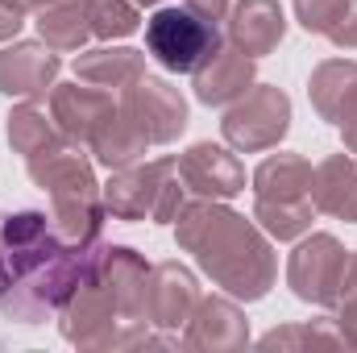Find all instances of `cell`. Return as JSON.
<instances>
[{
	"label": "cell",
	"instance_id": "obj_1",
	"mask_svg": "<svg viewBox=\"0 0 357 353\" xmlns=\"http://www.w3.org/2000/svg\"><path fill=\"white\" fill-rule=\"evenodd\" d=\"M150 262L133 246H91L88 266L59 308V333L79 350H142V345H183L178 337H158L146 320Z\"/></svg>",
	"mask_w": 357,
	"mask_h": 353
},
{
	"label": "cell",
	"instance_id": "obj_2",
	"mask_svg": "<svg viewBox=\"0 0 357 353\" xmlns=\"http://www.w3.org/2000/svg\"><path fill=\"white\" fill-rule=\"evenodd\" d=\"M91 246L63 241L38 208L0 216V316L13 324L54 320L88 266Z\"/></svg>",
	"mask_w": 357,
	"mask_h": 353
},
{
	"label": "cell",
	"instance_id": "obj_3",
	"mask_svg": "<svg viewBox=\"0 0 357 353\" xmlns=\"http://www.w3.org/2000/svg\"><path fill=\"white\" fill-rule=\"evenodd\" d=\"M175 241L183 254L241 303L266 299L278 278V254L262 233V225L229 208V200H187L175 216Z\"/></svg>",
	"mask_w": 357,
	"mask_h": 353
},
{
	"label": "cell",
	"instance_id": "obj_4",
	"mask_svg": "<svg viewBox=\"0 0 357 353\" xmlns=\"http://www.w3.org/2000/svg\"><path fill=\"white\" fill-rule=\"evenodd\" d=\"M25 175L50 200V225L63 241L91 246L104 229V195L91 167V150L84 142H71L67 133L50 137L38 154L25 158Z\"/></svg>",
	"mask_w": 357,
	"mask_h": 353
},
{
	"label": "cell",
	"instance_id": "obj_5",
	"mask_svg": "<svg viewBox=\"0 0 357 353\" xmlns=\"http://www.w3.org/2000/svg\"><path fill=\"white\" fill-rule=\"evenodd\" d=\"M316 167L303 154H270L254 167V220L262 225L270 241H299L312 233L316 200H312Z\"/></svg>",
	"mask_w": 357,
	"mask_h": 353
},
{
	"label": "cell",
	"instance_id": "obj_6",
	"mask_svg": "<svg viewBox=\"0 0 357 353\" xmlns=\"http://www.w3.org/2000/svg\"><path fill=\"white\" fill-rule=\"evenodd\" d=\"M104 212L116 220H154V225H175L178 208L187 204V187L178 179L175 158H154V163H129L100 187Z\"/></svg>",
	"mask_w": 357,
	"mask_h": 353
},
{
	"label": "cell",
	"instance_id": "obj_7",
	"mask_svg": "<svg viewBox=\"0 0 357 353\" xmlns=\"http://www.w3.org/2000/svg\"><path fill=\"white\" fill-rule=\"evenodd\" d=\"M357 283V254L333 233H303L287 258V287L312 308H337L341 295Z\"/></svg>",
	"mask_w": 357,
	"mask_h": 353
},
{
	"label": "cell",
	"instance_id": "obj_8",
	"mask_svg": "<svg viewBox=\"0 0 357 353\" xmlns=\"http://www.w3.org/2000/svg\"><path fill=\"white\" fill-rule=\"evenodd\" d=\"M220 25L195 17L191 8L162 4L150 21H146V50L150 59L171 71V75H195V67L220 46Z\"/></svg>",
	"mask_w": 357,
	"mask_h": 353
},
{
	"label": "cell",
	"instance_id": "obj_9",
	"mask_svg": "<svg viewBox=\"0 0 357 353\" xmlns=\"http://www.w3.org/2000/svg\"><path fill=\"white\" fill-rule=\"evenodd\" d=\"M220 133L241 154L274 150L291 133V96L282 88H274V84H254L241 100H233L225 108Z\"/></svg>",
	"mask_w": 357,
	"mask_h": 353
},
{
	"label": "cell",
	"instance_id": "obj_10",
	"mask_svg": "<svg viewBox=\"0 0 357 353\" xmlns=\"http://www.w3.org/2000/svg\"><path fill=\"white\" fill-rule=\"evenodd\" d=\"M116 104L146 133L150 146H171L187 129V100L162 75H137L129 88L116 91Z\"/></svg>",
	"mask_w": 357,
	"mask_h": 353
},
{
	"label": "cell",
	"instance_id": "obj_11",
	"mask_svg": "<svg viewBox=\"0 0 357 353\" xmlns=\"http://www.w3.org/2000/svg\"><path fill=\"white\" fill-rule=\"evenodd\" d=\"M183 350H208V353H229L250 345V316L233 295H199L191 320L183 324Z\"/></svg>",
	"mask_w": 357,
	"mask_h": 353
},
{
	"label": "cell",
	"instance_id": "obj_12",
	"mask_svg": "<svg viewBox=\"0 0 357 353\" xmlns=\"http://www.w3.org/2000/svg\"><path fill=\"white\" fill-rule=\"evenodd\" d=\"M178 179L187 187V195L199 200H233L245 191V167L233 154V146H216V142H195L175 158Z\"/></svg>",
	"mask_w": 357,
	"mask_h": 353
},
{
	"label": "cell",
	"instance_id": "obj_13",
	"mask_svg": "<svg viewBox=\"0 0 357 353\" xmlns=\"http://www.w3.org/2000/svg\"><path fill=\"white\" fill-rule=\"evenodd\" d=\"M63 59L46 42H4L0 46V96L8 100H42L59 84Z\"/></svg>",
	"mask_w": 357,
	"mask_h": 353
},
{
	"label": "cell",
	"instance_id": "obj_14",
	"mask_svg": "<svg viewBox=\"0 0 357 353\" xmlns=\"http://www.w3.org/2000/svg\"><path fill=\"white\" fill-rule=\"evenodd\" d=\"M254 84H258V59L241 54L229 38H225V42L195 67V75H191L195 100L208 104V108H229L233 100H241Z\"/></svg>",
	"mask_w": 357,
	"mask_h": 353
},
{
	"label": "cell",
	"instance_id": "obj_15",
	"mask_svg": "<svg viewBox=\"0 0 357 353\" xmlns=\"http://www.w3.org/2000/svg\"><path fill=\"white\" fill-rule=\"evenodd\" d=\"M199 303V278L183 262L150 266V287H146V320L162 333H178Z\"/></svg>",
	"mask_w": 357,
	"mask_h": 353
},
{
	"label": "cell",
	"instance_id": "obj_16",
	"mask_svg": "<svg viewBox=\"0 0 357 353\" xmlns=\"http://www.w3.org/2000/svg\"><path fill=\"white\" fill-rule=\"evenodd\" d=\"M112 108H116V91H104L84 80L50 88V117H54L59 133H67L71 142H84V146L96 137V129L108 121Z\"/></svg>",
	"mask_w": 357,
	"mask_h": 353
},
{
	"label": "cell",
	"instance_id": "obj_17",
	"mask_svg": "<svg viewBox=\"0 0 357 353\" xmlns=\"http://www.w3.org/2000/svg\"><path fill=\"white\" fill-rule=\"evenodd\" d=\"M225 21H229L225 38L250 59L274 54L287 38V13H282L278 0H233Z\"/></svg>",
	"mask_w": 357,
	"mask_h": 353
},
{
	"label": "cell",
	"instance_id": "obj_18",
	"mask_svg": "<svg viewBox=\"0 0 357 353\" xmlns=\"http://www.w3.org/2000/svg\"><path fill=\"white\" fill-rule=\"evenodd\" d=\"M312 200H316V212H324L333 220H345V225H357V158L349 150L328 154L316 167Z\"/></svg>",
	"mask_w": 357,
	"mask_h": 353
},
{
	"label": "cell",
	"instance_id": "obj_19",
	"mask_svg": "<svg viewBox=\"0 0 357 353\" xmlns=\"http://www.w3.org/2000/svg\"><path fill=\"white\" fill-rule=\"evenodd\" d=\"M71 71L84 84H96L104 91H121V88H129L137 75H146V54L133 50V46H112V42L108 46H91V50L84 46L75 54Z\"/></svg>",
	"mask_w": 357,
	"mask_h": 353
},
{
	"label": "cell",
	"instance_id": "obj_20",
	"mask_svg": "<svg viewBox=\"0 0 357 353\" xmlns=\"http://www.w3.org/2000/svg\"><path fill=\"white\" fill-rule=\"evenodd\" d=\"M307 100L320 121L341 125V117L357 100V63L354 59H324L307 80Z\"/></svg>",
	"mask_w": 357,
	"mask_h": 353
},
{
	"label": "cell",
	"instance_id": "obj_21",
	"mask_svg": "<svg viewBox=\"0 0 357 353\" xmlns=\"http://www.w3.org/2000/svg\"><path fill=\"white\" fill-rule=\"evenodd\" d=\"M91 158L104 167V171H121V167H129V163H142L146 158V150H150V142H146V133L121 112V104L108 112V121L96 129V137L88 142Z\"/></svg>",
	"mask_w": 357,
	"mask_h": 353
},
{
	"label": "cell",
	"instance_id": "obj_22",
	"mask_svg": "<svg viewBox=\"0 0 357 353\" xmlns=\"http://www.w3.org/2000/svg\"><path fill=\"white\" fill-rule=\"evenodd\" d=\"M38 33L50 50L59 54H75L91 42V21H88V4L84 0H59L38 8Z\"/></svg>",
	"mask_w": 357,
	"mask_h": 353
},
{
	"label": "cell",
	"instance_id": "obj_23",
	"mask_svg": "<svg viewBox=\"0 0 357 353\" xmlns=\"http://www.w3.org/2000/svg\"><path fill=\"white\" fill-rule=\"evenodd\" d=\"M50 137H59V125H54V117H50L38 100H21V104L8 112V146H13V154L29 158V154H38Z\"/></svg>",
	"mask_w": 357,
	"mask_h": 353
},
{
	"label": "cell",
	"instance_id": "obj_24",
	"mask_svg": "<svg viewBox=\"0 0 357 353\" xmlns=\"http://www.w3.org/2000/svg\"><path fill=\"white\" fill-rule=\"evenodd\" d=\"M345 350V337L333 320H307V324H282L258 337V350Z\"/></svg>",
	"mask_w": 357,
	"mask_h": 353
},
{
	"label": "cell",
	"instance_id": "obj_25",
	"mask_svg": "<svg viewBox=\"0 0 357 353\" xmlns=\"http://www.w3.org/2000/svg\"><path fill=\"white\" fill-rule=\"evenodd\" d=\"M91 21V38L100 42H121L142 29V8L133 0H84Z\"/></svg>",
	"mask_w": 357,
	"mask_h": 353
},
{
	"label": "cell",
	"instance_id": "obj_26",
	"mask_svg": "<svg viewBox=\"0 0 357 353\" xmlns=\"http://www.w3.org/2000/svg\"><path fill=\"white\" fill-rule=\"evenodd\" d=\"M291 8H295V21L307 29V33H328L333 29V21L341 17V8H345V0H291Z\"/></svg>",
	"mask_w": 357,
	"mask_h": 353
},
{
	"label": "cell",
	"instance_id": "obj_27",
	"mask_svg": "<svg viewBox=\"0 0 357 353\" xmlns=\"http://www.w3.org/2000/svg\"><path fill=\"white\" fill-rule=\"evenodd\" d=\"M337 50H357V0H345L341 17L333 21V29L324 33Z\"/></svg>",
	"mask_w": 357,
	"mask_h": 353
},
{
	"label": "cell",
	"instance_id": "obj_28",
	"mask_svg": "<svg viewBox=\"0 0 357 353\" xmlns=\"http://www.w3.org/2000/svg\"><path fill=\"white\" fill-rule=\"evenodd\" d=\"M337 329H341L345 345L357 350V283L341 295V303H337Z\"/></svg>",
	"mask_w": 357,
	"mask_h": 353
},
{
	"label": "cell",
	"instance_id": "obj_29",
	"mask_svg": "<svg viewBox=\"0 0 357 353\" xmlns=\"http://www.w3.org/2000/svg\"><path fill=\"white\" fill-rule=\"evenodd\" d=\"M183 8H191L195 17H204V21H225L229 17V8H233V0H183Z\"/></svg>",
	"mask_w": 357,
	"mask_h": 353
},
{
	"label": "cell",
	"instance_id": "obj_30",
	"mask_svg": "<svg viewBox=\"0 0 357 353\" xmlns=\"http://www.w3.org/2000/svg\"><path fill=\"white\" fill-rule=\"evenodd\" d=\"M21 25H25V13H21L17 4L0 0V46H4V42H13V38L21 33Z\"/></svg>",
	"mask_w": 357,
	"mask_h": 353
},
{
	"label": "cell",
	"instance_id": "obj_31",
	"mask_svg": "<svg viewBox=\"0 0 357 353\" xmlns=\"http://www.w3.org/2000/svg\"><path fill=\"white\" fill-rule=\"evenodd\" d=\"M337 129H341V142H345V150L357 158V100L349 104V112L341 117V125H337Z\"/></svg>",
	"mask_w": 357,
	"mask_h": 353
},
{
	"label": "cell",
	"instance_id": "obj_32",
	"mask_svg": "<svg viewBox=\"0 0 357 353\" xmlns=\"http://www.w3.org/2000/svg\"><path fill=\"white\" fill-rule=\"evenodd\" d=\"M8 4H17L21 13H38L42 8V0H8Z\"/></svg>",
	"mask_w": 357,
	"mask_h": 353
},
{
	"label": "cell",
	"instance_id": "obj_33",
	"mask_svg": "<svg viewBox=\"0 0 357 353\" xmlns=\"http://www.w3.org/2000/svg\"><path fill=\"white\" fill-rule=\"evenodd\" d=\"M137 8H154V4H162V0H133Z\"/></svg>",
	"mask_w": 357,
	"mask_h": 353
},
{
	"label": "cell",
	"instance_id": "obj_34",
	"mask_svg": "<svg viewBox=\"0 0 357 353\" xmlns=\"http://www.w3.org/2000/svg\"><path fill=\"white\" fill-rule=\"evenodd\" d=\"M46 4H59V0H42V8H46Z\"/></svg>",
	"mask_w": 357,
	"mask_h": 353
}]
</instances>
